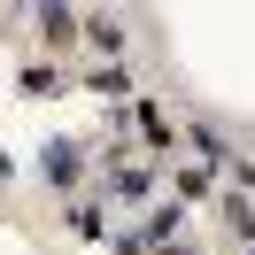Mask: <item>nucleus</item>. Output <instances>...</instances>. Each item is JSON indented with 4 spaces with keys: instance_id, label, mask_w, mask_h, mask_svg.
Returning a JSON list of instances; mask_svg holds the SVG:
<instances>
[{
    "instance_id": "nucleus-1",
    "label": "nucleus",
    "mask_w": 255,
    "mask_h": 255,
    "mask_svg": "<svg viewBox=\"0 0 255 255\" xmlns=\"http://www.w3.org/2000/svg\"><path fill=\"white\" fill-rule=\"evenodd\" d=\"M39 170H47V186H78V170H85V162H78V147H70V139H47Z\"/></svg>"
},
{
    "instance_id": "nucleus-2",
    "label": "nucleus",
    "mask_w": 255,
    "mask_h": 255,
    "mask_svg": "<svg viewBox=\"0 0 255 255\" xmlns=\"http://www.w3.org/2000/svg\"><path fill=\"white\" fill-rule=\"evenodd\" d=\"M109 186H116V201H147L155 170H147V162H109Z\"/></svg>"
},
{
    "instance_id": "nucleus-3",
    "label": "nucleus",
    "mask_w": 255,
    "mask_h": 255,
    "mask_svg": "<svg viewBox=\"0 0 255 255\" xmlns=\"http://www.w3.org/2000/svg\"><path fill=\"white\" fill-rule=\"evenodd\" d=\"M39 31H47L54 47H70V39L85 31V23H78V8H39Z\"/></svg>"
},
{
    "instance_id": "nucleus-4",
    "label": "nucleus",
    "mask_w": 255,
    "mask_h": 255,
    "mask_svg": "<svg viewBox=\"0 0 255 255\" xmlns=\"http://www.w3.org/2000/svg\"><path fill=\"white\" fill-rule=\"evenodd\" d=\"M178 224H186V209H178V201H162V209H147V224H139V240H170Z\"/></svg>"
},
{
    "instance_id": "nucleus-5",
    "label": "nucleus",
    "mask_w": 255,
    "mask_h": 255,
    "mask_svg": "<svg viewBox=\"0 0 255 255\" xmlns=\"http://www.w3.org/2000/svg\"><path fill=\"white\" fill-rule=\"evenodd\" d=\"M85 39L109 47V54H124V23H116V16H85Z\"/></svg>"
},
{
    "instance_id": "nucleus-6",
    "label": "nucleus",
    "mask_w": 255,
    "mask_h": 255,
    "mask_svg": "<svg viewBox=\"0 0 255 255\" xmlns=\"http://www.w3.org/2000/svg\"><path fill=\"white\" fill-rule=\"evenodd\" d=\"M224 224H232V240H255V209L240 201V193H232V201H224Z\"/></svg>"
},
{
    "instance_id": "nucleus-7",
    "label": "nucleus",
    "mask_w": 255,
    "mask_h": 255,
    "mask_svg": "<svg viewBox=\"0 0 255 255\" xmlns=\"http://www.w3.org/2000/svg\"><path fill=\"white\" fill-rule=\"evenodd\" d=\"M93 93H109L116 109H124V93H131V78H124V70H93Z\"/></svg>"
},
{
    "instance_id": "nucleus-8",
    "label": "nucleus",
    "mask_w": 255,
    "mask_h": 255,
    "mask_svg": "<svg viewBox=\"0 0 255 255\" xmlns=\"http://www.w3.org/2000/svg\"><path fill=\"white\" fill-rule=\"evenodd\" d=\"M70 232H85V240H101V209H85V201H78V209H70Z\"/></svg>"
}]
</instances>
